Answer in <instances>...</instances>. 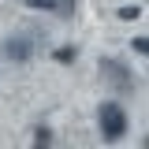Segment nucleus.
Masks as SVG:
<instances>
[{
  "label": "nucleus",
  "mask_w": 149,
  "mask_h": 149,
  "mask_svg": "<svg viewBox=\"0 0 149 149\" xmlns=\"http://www.w3.org/2000/svg\"><path fill=\"white\" fill-rule=\"evenodd\" d=\"M97 119H101V134H104L108 142H119V138L127 134V112L119 108L116 101H104L101 112H97Z\"/></svg>",
  "instance_id": "obj_1"
},
{
  "label": "nucleus",
  "mask_w": 149,
  "mask_h": 149,
  "mask_svg": "<svg viewBox=\"0 0 149 149\" xmlns=\"http://www.w3.org/2000/svg\"><path fill=\"white\" fill-rule=\"evenodd\" d=\"M0 49H4V56H8L11 63H26V60L34 56V49H30V41H26V37H11V41H4Z\"/></svg>",
  "instance_id": "obj_2"
},
{
  "label": "nucleus",
  "mask_w": 149,
  "mask_h": 149,
  "mask_svg": "<svg viewBox=\"0 0 149 149\" xmlns=\"http://www.w3.org/2000/svg\"><path fill=\"white\" fill-rule=\"evenodd\" d=\"M101 67L108 71V78H112V82H116V86H119V90H130V86H134V82H130V78H127V71H123V67H119L116 60H104Z\"/></svg>",
  "instance_id": "obj_3"
},
{
  "label": "nucleus",
  "mask_w": 149,
  "mask_h": 149,
  "mask_svg": "<svg viewBox=\"0 0 149 149\" xmlns=\"http://www.w3.org/2000/svg\"><path fill=\"white\" fill-rule=\"evenodd\" d=\"M74 8H78V0H52V11H56V15H63V19L74 15Z\"/></svg>",
  "instance_id": "obj_4"
},
{
  "label": "nucleus",
  "mask_w": 149,
  "mask_h": 149,
  "mask_svg": "<svg viewBox=\"0 0 149 149\" xmlns=\"http://www.w3.org/2000/svg\"><path fill=\"white\" fill-rule=\"evenodd\" d=\"M116 15L123 19V22H134V19L142 15V8H138V4H127V8H119V11H116Z\"/></svg>",
  "instance_id": "obj_5"
},
{
  "label": "nucleus",
  "mask_w": 149,
  "mask_h": 149,
  "mask_svg": "<svg viewBox=\"0 0 149 149\" xmlns=\"http://www.w3.org/2000/svg\"><path fill=\"white\" fill-rule=\"evenodd\" d=\"M74 56H78V49H74V45H63V49H56V60H60V63H71Z\"/></svg>",
  "instance_id": "obj_6"
},
{
  "label": "nucleus",
  "mask_w": 149,
  "mask_h": 149,
  "mask_svg": "<svg viewBox=\"0 0 149 149\" xmlns=\"http://www.w3.org/2000/svg\"><path fill=\"white\" fill-rule=\"evenodd\" d=\"M34 146H52V134H49L45 127H37L34 130Z\"/></svg>",
  "instance_id": "obj_7"
},
{
  "label": "nucleus",
  "mask_w": 149,
  "mask_h": 149,
  "mask_svg": "<svg viewBox=\"0 0 149 149\" xmlns=\"http://www.w3.org/2000/svg\"><path fill=\"white\" fill-rule=\"evenodd\" d=\"M26 8H37V11L45 8V11H52V0H26Z\"/></svg>",
  "instance_id": "obj_8"
},
{
  "label": "nucleus",
  "mask_w": 149,
  "mask_h": 149,
  "mask_svg": "<svg viewBox=\"0 0 149 149\" xmlns=\"http://www.w3.org/2000/svg\"><path fill=\"white\" fill-rule=\"evenodd\" d=\"M130 45H134V52H142V56L149 52V41H146V37H134V41H130Z\"/></svg>",
  "instance_id": "obj_9"
}]
</instances>
